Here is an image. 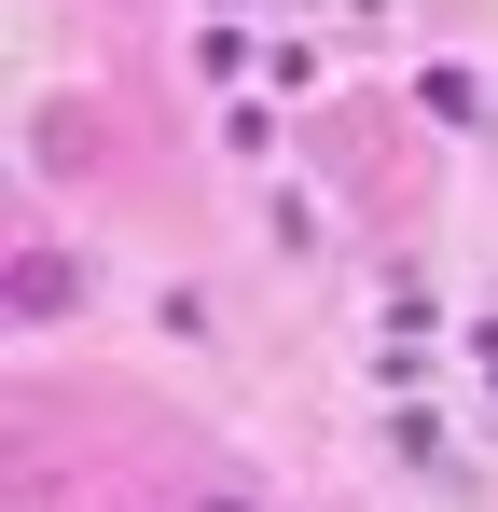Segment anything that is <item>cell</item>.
<instances>
[{"label": "cell", "mask_w": 498, "mask_h": 512, "mask_svg": "<svg viewBox=\"0 0 498 512\" xmlns=\"http://www.w3.org/2000/svg\"><path fill=\"white\" fill-rule=\"evenodd\" d=\"M208 512H249V499H208Z\"/></svg>", "instance_id": "obj_2"}, {"label": "cell", "mask_w": 498, "mask_h": 512, "mask_svg": "<svg viewBox=\"0 0 498 512\" xmlns=\"http://www.w3.org/2000/svg\"><path fill=\"white\" fill-rule=\"evenodd\" d=\"M70 305H83L70 250H14V319H70Z\"/></svg>", "instance_id": "obj_1"}]
</instances>
